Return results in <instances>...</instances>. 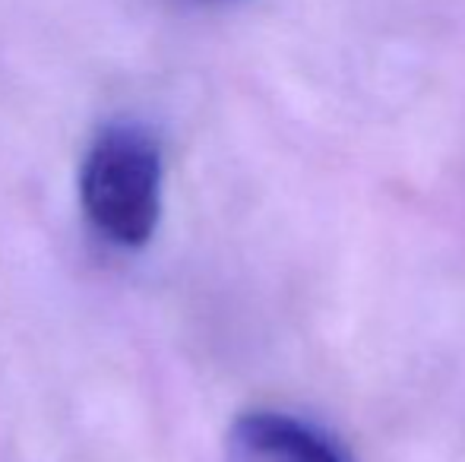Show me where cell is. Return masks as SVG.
<instances>
[{
    "mask_svg": "<svg viewBox=\"0 0 465 462\" xmlns=\"http://www.w3.org/2000/svg\"><path fill=\"white\" fill-rule=\"evenodd\" d=\"M89 222L121 247H143L162 216V149L140 123H108L80 172Z\"/></svg>",
    "mask_w": 465,
    "mask_h": 462,
    "instance_id": "cell-1",
    "label": "cell"
},
{
    "mask_svg": "<svg viewBox=\"0 0 465 462\" xmlns=\"http://www.w3.org/2000/svg\"><path fill=\"white\" fill-rule=\"evenodd\" d=\"M228 462H351L349 453L320 428L285 412H244L225 437Z\"/></svg>",
    "mask_w": 465,
    "mask_h": 462,
    "instance_id": "cell-2",
    "label": "cell"
}]
</instances>
